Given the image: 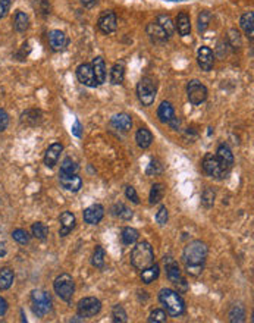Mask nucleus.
I'll return each instance as SVG.
<instances>
[{"label": "nucleus", "mask_w": 254, "mask_h": 323, "mask_svg": "<svg viewBox=\"0 0 254 323\" xmlns=\"http://www.w3.org/2000/svg\"><path fill=\"white\" fill-rule=\"evenodd\" d=\"M207 254H209V248L203 241L196 239L186 244V247L182 251V262L185 265L186 273L191 276H199L203 272Z\"/></svg>", "instance_id": "f257e3e1"}, {"label": "nucleus", "mask_w": 254, "mask_h": 323, "mask_svg": "<svg viewBox=\"0 0 254 323\" xmlns=\"http://www.w3.org/2000/svg\"><path fill=\"white\" fill-rule=\"evenodd\" d=\"M159 301H160L162 306L165 307L166 313L170 314V316H173V317L182 316L185 313V301L179 295L178 291H173L170 288L160 289Z\"/></svg>", "instance_id": "f03ea898"}, {"label": "nucleus", "mask_w": 254, "mask_h": 323, "mask_svg": "<svg viewBox=\"0 0 254 323\" xmlns=\"http://www.w3.org/2000/svg\"><path fill=\"white\" fill-rule=\"evenodd\" d=\"M153 263H154V251L150 242L147 241L137 242L136 247L131 251V265L138 271H143Z\"/></svg>", "instance_id": "7ed1b4c3"}, {"label": "nucleus", "mask_w": 254, "mask_h": 323, "mask_svg": "<svg viewBox=\"0 0 254 323\" xmlns=\"http://www.w3.org/2000/svg\"><path fill=\"white\" fill-rule=\"evenodd\" d=\"M156 94H157V84L153 78L144 77L143 80H140V83L137 85V96L140 102L143 103V106H152L156 100Z\"/></svg>", "instance_id": "20e7f679"}, {"label": "nucleus", "mask_w": 254, "mask_h": 323, "mask_svg": "<svg viewBox=\"0 0 254 323\" xmlns=\"http://www.w3.org/2000/svg\"><path fill=\"white\" fill-rule=\"evenodd\" d=\"M53 288L54 292L60 297V300L69 303L74 297V291H75V284H74V279L72 276L68 273H62L59 275L54 282H53Z\"/></svg>", "instance_id": "39448f33"}, {"label": "nucleus", "mask_w": 254, "mask_h": 323, "mask_svg": "<svg viewBox=\"0 0 254 323\" xmlns=\"http://www.w3.org/2000/svg\"><path fill=\"white\" fill-rule=\"evenodd\" d=\"M31 306L37 317H44L47 313L51 311L50 295L43 289H34L31 292Z\"/></svg>", "instance_id": "423d86ee"}, {"label": "nucleus", "mask_w": 254, "mask_h": 323, "mask_svg": "<svg viewBox=\"0 0 254 323\" xmlns=\"http://www.w3.org/2000/svg\"><path fill=\"white\" fill-rule=\"evenodd\" d=\"M77 310H78V316L83 317V319L84 317H94L96 314L100 313L102 303L96 297H85L83 300H80Z\"/></svg>", "instance_id": "0eeeda50"}, {"label": "nucleus", "mask_w": 254, "mask_h": 323, "mask_svg": "<svg viewBox=\"0 0 254 323\" xmlns=\"http://www.w3.org/2000/svg\"><path fill=\"white\" fill-rule=\"evenodd\" d=\"M202 166H203L204 172H206L209 176L215 178V179H223V178L228 175V173L223 170V168L220 166V162L219 159L216 157V154L213 153H207L204 156Z\"/></svg>", "instance_id": "6e6552de"}, {"label": "nucleus", "mask_w": 254, "mask_h": 323, "mask_svg": "<svg viewBox=\"0 0 254 323\" xmlns=\"http://www.w3.org/2000/svg\"><path fill=\"white\" fill-rule=\"evenodd\" d=\"M186 96L193 104H202L207 99V88L200 81L193 80L186 85Z\"/></svg>", "instance_id": "1a4fd4ad"}, {"label": "nucleus", "mask_w": 254, "mask_h": 323, "mask_svg": "<svg viewBox=\"0 0 254 323\" xmlns=\"http://www.w3.org/2000/svg\"><path fill=\"white\" fill-rule=\"evenodd\" d=\"M99 30L103 34H112L116 31L118 28V21H116V15L113 11H104L100 18H99Z\"/></svg>", "instance_id": "9d476101"}, {"label": "nucleus", "mask_w": 254, "mask_h": 323, "mask_svg": "<svg viewBox=\"0 0 254 323\" xmlns=\"http://www.w3.org/2000/svg\"><path fill=\"white\" fill-rule=\"evenodd\" d=\"M77 77H78V81H80L81 84L87 85V87L94 88V87L99 85L97 84L96 77H94L93 68H91V65H88V63H83V65H80V67L77 68Z\"/></svg>", "instance_id": "9b49d317"}, {"label": "nucleus", "mask_w": 254, "mask_h": 323, "mask_svg": "<svg viewBox=\"0 0 254 323\" xmlns=\"http://www.w3.org/2000/svg\"><path fill=\"white\" fill-rule=\"evenodd\" d=\"M216 157L219 159L220 166L226 173H229L231 169L234 168V154L231 152V149L226 144H220L216 152Z\"/></svg>", "instance_id": "f8f14e48"}, {"label": "nucleus", "mask_w": 254, "mask_h": 323, "mask_svg": "<svg viewBox=\"0 0 254 323\" xmlns=\"http://www.w3.org/2000/svg\"><path fill=\"white\" fill-rule=\"evenodd\" d=\"M59 181H60L62 187L68 189V191H72V192H78L83 187V179L78 176V173L68 175V173L59 172Z\"/></svg>", "instance_id": "ddd939ff"}, {"label": "nucleus", "mask_w": 254, "mask_h": 323, "mask_svg": "<svg viewBox=\"0 0 254 323\" xmlns=\"http://www.w3.org/2000/svg\"><path fill=\"white\" fill-rule=\"evenodd\" d=\"M103 216H104V207L99 203L91 204L90 207L85 209L84 213H83L84 222L88 225H97L103 219Z\"/></svg>", "instance_id": "4468645a"}, {"label": "nucleus", "mask_w": 254, "mask_h": 323, "mask_svg": "<svg viewBox=\"0 0 254 323\" xmlns=\"http://www.w3.org/2000/svg\"><path fill=\"white\" fill-rule=\"evenodd\" d=\"M197 60H199L200 68L206 72H209V71H212L213 65H215V54L207 46H202L199 49V53H197Z\"/></svg>", "instance_id": "2eb2a0df"}, {"label": "nucleus", "mask_w": 254, "mask_h": 323, "mask_svg": "<svg viewBox=\"0 0 254 323\" xmlns=\"http://www.w3.org/2000/svg\"><path fill=\"white\" fill-rule=\"evenodd\" d=\"M49 44L53 51L64 50L68 46V37L60 30H53L49 33Z\"/></svg>", "instance_id": "dca6fc26"}, {"label": "nucleus", "mask_w": 254, "mask_h": 323, "mask_svg": "<svg viewBox=\"0 0 254 323\" xmlns=\"http://www.w3.org/2000/svg\"><path fill=\"white\" fill-rule=\"evenodd\" d=\"M146 33H147L149 38L152 40L153 43H165L166 40L170 38L169 35L165 33V30L157 22H150L146 27Z\"/></svg>", "instance_id": "f3484780"}, {"label": "nucleus", "mask_w": 254, "mask_h": 323, "mask_svg": "<svg viewBox=\"0 0 254 323\" xmlns=\"http://www.w3.org/2000/svg\"><path fill=\"white\" fill-rule=\"evenodd\" d=\"M165 268H166V276L173 285H176L181 279H182V275H181V269H179V265L172 259V257H165Z\"/></svg>", "instance_id": "a211bd4d"}, {"label": "nucleus", "mask_w": 254, "mask_h": 323, "mask_svg": "<svg viewBox=\"0 0 254 323\" xmlns=\"http://www.w3.org/2000/svg\"><path fill=\"white\" fill-rule=\"evenodd\" d=\"M62 150H64V146L60 143H54V144L49 146V149L46 150V154H44V165L47 168H53L57 163Z\"/></svg>", "instance_id": "6ab92c4d"}, {"label": "nucleus", "mask_w": 254, "mask_h": 323, "mask_svg": "<svg viewBox=\"0 0 254 323\" xmlns=\"http://www.w3.org/2000/svg\"><path fill=\"white\" fill-rule=\"evenodd\" d=\"M59 222H60V229H59V235L60 237H67L69 232L75 228V223H77V219H75V215L71 213V212H64L59 218Z\"/></svg>", "instance_id": "aec40b11"}, {"label": "nucleus", "mask_w": 254, "mask_h": 323, "mask_svg": "<svg viewBox=\"0 0 254 323\" xmlns=\"http://www.w3.org/2000/svg\"><path fill=\"white\" fill-rule=\"evenodd\" d=\"M110 123H112L113 128H116L119 131L128 133V131L131 130V126H133V119H131V116L126 115V113H118V115H115V116L112 118Z\"/></svg>", "instance_id": "412c9836"}, {"label": "nucleus", "mask_w": 254, "mask_h": 323, "mask_svg": "<svg viewBox=\"0 0 254 323\" xmlns=\"http://www.w3.org/2000/svg\"><path fill=\"white\" fill-rule=\"evenodd\" d=\"M91 68L94 72V77L97 80V84H103L106 83V65H104V59L102 56H97L93 59Z\"/></svg>", "instance_id": "4be33fe9"}, {"label": "nucleus", "mask_w": 254, "mask_h": 323, "mask_svg": "<svg viewBox=\"0 0 254 323\" xmlns=\"http://www.w3.org/2000/svg\"><path fill=\"white\" fill-rule=\"evenodd\" d=\"M175 30H178L179 35L185 37L191 33V19L188 17V14L181 12L176 17V24H175Z\"/></svg>", "instance_id": "5701e85b"}, {"label": "nucleus", "mask_w": 254, "mask_h": 323, "mask_svg": "<svg viewBox=\"0 0 254 323\" xmlns=\"http://www.w3.org/2000/svg\"><path fill=\"white\" fill-rule=\"evenodd\" d=\"M239 24H241V28L244 30L245 35H247L250 40H253V35H254V14L253 12H245V14L241 17Z\"/></svg>", "instance_id": "b1692460"}, {"label": "nucleus", "mask_w": 254, "mask_h": 323, "mask_svg": "<svg viewBox=\"0 0 254 323\" xmlns=\"http://www.w3.org/2000/svg\"><path fill=\"white\" fill-rule=\"evenodd\" d=\"M175 116L173 106L169 102H163L157 109V118L163 123H169V120Z\"/></svg>", "instance_id": "393cba45"}, {"label": "nucleus", "mask_w": 254, "mask_h": 323, "mask_svg": "<svg viewBox=\"0 0 254 323\" xmlns=\"http://www.w3.org/2000/svg\"><path fill=\"white\" fill-rule=\"evenodd\" d=\"M136 141L137 144H138V147H141V149H149L153 143L152 133H150L147 128H140L136 134Z\"/></svg>", "instance_id": "a878e982"}, {"label": "nucleus", "mask_w": 254, "mask_h": 323, "mask_svg": "<svg viewBox=\"0 0 254 323\" xmlns=\"http://www.w3.org/2000/svg\"><path fill=\"white\" fill-rule=\"evenodd\" d=\"M41 119H43L41 112H40V110H35V109H30V110H27V112H24V113L21 115V122L25 123V125H31V126L38 125V123L41 122Z\"/></svg>", "instance_id": "bb28decb"}, {"label": "nucleus", "mask_w": 254, "mask_h": 323, "mask_svg": "<svg viewBox=\"0 0 254 323\" xmlns=\"http://www.w3.org/2000/svg\"><path fill=\"white\" fill-rule=\"evenodd\" d=\"M14 279H15L14 271L9 268H3L0 271V291H6L11 288L14 284Z\"/></svg>", "instance_id": "cd10ccee"}, {"label": "nucleus", "mask_w": 254, "mask_h": 323, "mask_svg": "<svg viewBox=\"0 0 254 323\" xmlns=\"http://www.w3.org/2000/svg\"><path fill=\"white\" fill-rule=\"evenodd\" d=\"M159 273H160V268L153 263L149 268H146V269L141 271V281L144 284H152V282H154L159 278Z\"/></svg>", "instance_id": "c85d7f7f"}, {"label": "nucleus", "mask_w": 254, "mask_h": 323, "mask_svg": "<svg viewBox=\"0 0 254 323\" xmlns=\"http://www.w3.org/2000/svg\"><path fill=\"white\" fill-rule=\"evenodd\" d=\"M123 78H125V63L118 62L113 65V68L110 71V83L115 85L122 84Z\"/></svg>", "instance_id": "c756f323"}, {"label": "nucleus", "mask_w": 254, "mask_h": 323, "mask_svg": "<svg viewBox=\"0 0 254 323\" xmlns=\"http://www.w3.org/2000/svg\"><path fill=\"white\" fill-rule=\"evenodd\" d=\"M120 238H122V242H123L125 245H131V244L137 242V239L140 238V232L137 231L136 228L126 226V228L122 229Z\"/></svg>", "instance_id": "7c9ffc66"}, {"label": "nucleus", "mask_w": 254, "mask_h": 323, "mask_svg": "<svg viewBox=\"0 0 254 323\" xmlns=\"http://www.w3.org/2000/svg\"><path fill=\"white\" fill-rule=\"evenodd\" d=\"M14 27H15V30H17L18 33H25L28 30V27H30V19H28V17L24 12L18 11L17 14H15Z\"/></svg>", "instance_id": "2f4dec72"}, {"label": "nucleus", "mask_w": 254, "mask_h": 323, "mask_svg": "<svg viewBox=\"0 0 254 323\" xmlns=\"http://www.w3.org/2000/svg\"><path fill=\"white\" fill-rule=\"evenodd\" d=\"M112 213L123 221H130L133 218V210L123 203H116L112 207Z\"/></svg>", "instance_id": "473e14b6"}, {"label": "nucleus", "mask_w": 254, "mask_h": 323, "mask_svg": "<svg viewBox=\"0 0 254 323\" xmlns=\"http://www.w3.org/2000/svg\"><path fill=\"white\" fill-rule=\"evenodd\" d=\"M156 22L165 30V33L169 35V37L173 35V33H175V24H173V21H172V18L169 15H159Z\"/></svg>", "instance_id": "72a5a7b5"}, {"label": "nucleus", "mask_w": 254, "mask_h": 323, "mask_svg": "<svg viewBox=\"0 0 254 323\" xmlns=\"http://www.w3.org/2000/svg\"><path fill=\"white\" fill-rule=\"evenodd\" d=\"M60 172H62V173H68V175L78 173V172H80V165H78L74 159L67 157V159L60 163Z\"/></svg>", "instance_id": "f704fd0d"}, {"label": "nucleus", "mask_w": 254, "mask_h": 323, "mask_svg": "<svg viewBox=\"0 0 254 323\" xmlns=\"http://www.w3.org/2000/svg\"><path fill=\"white\" fill-rule=\"evenodd\" d=\"M31 232H33V235L37 239L44 241V239L47 238V235H49V228L44 223H41V222H35L34 225L31 226Z\"/></svg>", "instance_id": "c9c22d12"}, {"label": "nucleus", "mask_w": 254, "mask_h": 323, "mask_svg": "<svg viewBox=\"0 0 254 323\" xmlns=\"http://www.w3.org/2000/svg\"><path fill=\"white\" fill-rule=\"evenodd\" d=\"M165 196V185L163 184H154L150 191V204H157Z\"/></svg>", "instance_id": "e433bc0d"}, {"label": "nucleus", "mask_w": 254, "mask_h": 323, "mask_svg": "<svg viewBox=\"0 0 254 323\" xmlns=\"http://www.w3.org/2000/svg\"><path fill=\"white\" fill-rule=\"evenodd\" d=\"M229 320L232 323H241L245 320V310L242 306H234L229 311Z\"/></svg>", "instance_id": "4c0bfd02"}, {"label": "nucleus", "mask_w": 254, "mask_h": 323, "mask_svg": "<svg viewBox=\"0 0 254 323\" xmlns=\"http://www.w3.org/2000/svg\"><path fill=\"white\" fill-rule=\"evenodd\" d=\"M91 263L94 268L97 269H103L104 268V248L97 245L96 250H94V254H93V259H91Z\"/></svg>", "instance_id": "58836bf2"}, {"label": "nucleus", "mask_w": 254, "mask_h": 323, "mask_svg": "<svg viewBox=\"0 0 254 323\" xmlns=\"http://www.w3.org/2000/svg\"><path fill=\"white\" fill-rule=\"evenodd\" d=\"M112 320L115 323H125L128 320V316H126V311L122 306H115L112 308Z\"/></svg>", "instance_id": "ea45409f"}, {"label": "nucleus", "mask_w": 254, "mask_h": 323, "mask_svg": "<svg viewBox=\"0 0 254 323\" xmlns=\"http://www.w3.org/2000/svg\"><path fill=\"white\" fill-rule=\"evenodd\" d=\"M166 320H168V314L162 308H154L149 316V322L150 323H165Z\"/></svg>", "instance_id": "a19ab883"}, {"label": "nucleus", "mask_w": 254, "mask_h": 323, "mask_svg": "<svg viewBox=\"0 0 254 323\" xmlns=\"http://www.w3.org/2000/svg\"><path fill=\"white\" fill-rule=\"evenodd\" d=\"M215 197H216V194L212 188H204L203 194H202V203L204 207L210 209L215 204Z\"/></svg>", "instance_id": "79ce46f5"}, {"label": "nucleus", "mask_w": 254, "mask_h": 323, "mask_svg": "<svg viewBox=\"0 0 254 323\" xmlns=\"http://www.w3.org/2000/svg\"><path fill=\"white\" fill-rule=\"evenodd\" d=\"M12 237H14V239L17 241L18 244H21V245H25V244L30 242V234H28L25 229H22V228L15 229V231L12 232Z\"/></svg>", "instance_id": "37998d69"}, {"label": "nucleus", "mask_w": 254, "mask_h": 323, "mask_svg": "<svg viewBox=\"0 0 254 323\" xmlns=\"http://www.w3.org/2000/svg\"><path fill=\"white\" fill-rule=\"evenodd\" d=\"M210 12L209 11H202L200 15H199V31L204 33L207 28H209V24H210Z\"/></svg>", "instance_id": "c03bdc74"}, {"label": "nucleus", "mask_w": 254, "mask_h": 323, "mask_svg": "<svg viewBox=\"0 0 254 323\" xmlns=\"http://www.w3.org/2000/svg\"><path fill=\"white\" fill-rule=\"evenodd\" d=\"M228 41H229V46L232 47V49H235L238 50L239 47H241V35L238 33L237 30H229V33H228Z\"/></svg>", "instance_id": "a18cd8bd"}, {"label": "nucleus", "mask_w": 254, "mask_h": 323, "mask_svg": "<svg viewBox=\"0 0 254 323\" xmlns=\"http://www.w3.org/2000/svg\"><path fill=\"white\" fill-rule=\"evenodd\" d=\"M162 172H163V165H162V162L157 160V159L152 160L150 165L147 166V170H146L147 175H160Z\"/></svg>", "instance_id": "49530a36"}, {"label": "nucleus", "mask_w": 254, "mask_h": 323, "mask_svg": "<svg viewBox=\"0 0 254 323\" xmlns=\"http://www.w3.org/2000/svg\"><path fill=\"white\" fill-rule=\"evenodd\" d=\"M168 218H169L168 209H166V206H162V207L159 209V212L156 213V222H157L159 225H165V223L168 222Z\"/></svg>", "instance_id": "de8ad7c7"}, {"label": "nucleus", "mask_w": 254, "mask_h": 323, "mask_svg": "<svg viewBox=\"0 0 254 323\" xmlns=\"http://www.w3.org/2000/svg\"><path fill=\"white\" fill-rule=\"evenodd\" d=\"M125 196H126V199L128 200H131L134 204H140V199H138V194H137L136 188L134 187H128L125 188Z\"/></svg>", "instance_id": "09e8293b"}, {"label": "nucleus", "mask_w": 254, "mask_h": 323, "mask_svg": "<svg viewBox=\"0 0 254 323\" xmlns=\"http://www.w3.org/2000/svg\"><path fill=\"white\" fill-rule=\"evenodd\" d=\"M9 125V115L5 109L0 107V133H3Z\"/></svg>", "instance_id": "8fccbe9b"}, {"label": "nucleus", "mask_w": 254, "mask_h": 323, "mask_svg": "<svg viewBox=\"0 0 254 323\" xmlns=\"http://www.w3.org/2000/svg\"><path fill=\"white\" fill-rule=\"evenodd\" d=\"M9 6H11V0H0V19L6 17Z\"/></svg>", "instance_id": "3c124183"}, {"label": "nucleus", "mask_w": 254, "mask_h": 323, "mask_svg": "<svg viewBox=\"0 0 254 323\" xmlns=\"http://www.w3.org/2000/svg\"><path fill=\"white\" fill-rule=\"evenodd\" d=\"M6 311H8V301L3 297H0V317L5 316Z\"/></svg>", "instance_id": "603ef678"}, {"label": "nucleus", "mask_w": 254, "mask_h": 323, "mask_svg": "<svg viewBox=\"0 0 254 323\" xmlns=\"http://www.w3.org/2000/svg\"><path fill=\"white\" fill-rule=\"evenodd\" d=\"M72 133L77 137H81V123L78 120H75L74 126H72Z\"/></svg>", "instance_id": "864d4df0"}, {"label": "nucleus", "mask_w": 254, "mask_h": 323, "mask_svg": "<svg viewBox=\"0 0 254 323\" xmlns=\"http://www.w3.org/2000/svg\"><path fill=\"white\" fill-rule=\"evenodd\" d=\"M169 125H170V128H173V130H178V128H179V125H181V120L178 119L176 116H173V118L169 120Z\"/></svg>", "instance_id": "5fc2aeb1"}, {"label": "nucleus", "mask_w": 254, "mask_h": 323, "mask_svg": "<svg viewBox=\"0 0 254 323\" xmlns=\"http://www.w3.org/2000/svg\"><path fill=\"white\" fill-rule=\"evenodd\" d=\"M80 2L84 5L85 8H91V6H94V5H96V2H97V0H80Z\"/></svg>", "instance_id": "6e6d98bb"}, {"label": "nucleus", "mask_w": 254, "mask_h": 323, "mask_svg": "<svg viewBox=\"0 0 254 323\" xmlns=\"http://www.w3.org/2000/svg\"><path fill=\"white\" fill-rule=\"evenodd\" d=\"M8 253V248H6V244L5 242H0V257H5Z\"/></svg>", "instance_id": "4d7b16f0"}, {"label": "nucleus", "mask_w": 254, "mask_h": 323, "mask_svg": "<svg viewBox=\"0 0 254 323\" xmlns=\"http://www.w3.org/2000/svg\"><path fill=\"white\" fill-rule=\"evenodd\" d=\"M169 2H182V0H169Z\"/></svg>", "instance_id": "13d9d810"}]
</instances>
